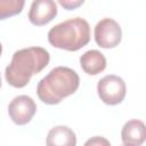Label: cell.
Here are the masks:
<instances>
[{"instance_id": "1", "label": "cell", "mask_w": 146, "mask_h": 146, "mask_svg": "<svg viewBox=\"0 0 146 146\" xmlns=\"http://www.w3.org/2000/svg\"><path fill=\"white\" fill-rule=\"evenodd\" d=\"M49 60L50 55L42 47L19 49L15 51L10 64L6 67V81L14 88H23L34 74L40 73L49 64Z\"/></svg>"}, {"instance_id": "2", "label": "cell", "mask_w": 146, "mask_h": 146, "mask_svg": "<svg viewBox=\"0 0 146 146\" xmlns=\"http://www.w3.org/2000/svg\"><path fill=\"white\" fill-rule=\"evenodd\" d=\"M79 86L80 78L74 70L66 66H57L38 82L36 94L42 103L55 105L73 95Z\"/></svg>"}, {"instance_id": "3", "label": "cell", "mask_w": 146, "mask_h": 146, "mask_svg": "<svg viewBox=\"0 0 146 146\" xmlns=\"http://www.w3.org/2000/svg\"><path fill=\"white\" fill-rule=\"evenodd\" d=\"M48 41L55 48L76 51L90 41L89 23L81 17L64 21L49 30Z\"/></svg>"}, {"instance_id": "4", "label": "cell", "mask_w": 146, "mask_h": 146, "mask_svg": "<svg viewBox=\"0 0 146 146\" xmlns=\"http://www.w3.org/2000/svg\"><path fill=\"white\" fill-rule=\"evenodd\" d=\"M125 83L122 78L110 74L98 81L97 92L99 98L107 105H117L125 97Z\"/></svg>"}, {"instance_id": "5", "label": "cell", "mask_w": 146, "mask_h": 146, "mask_svg": "<svg viewBox=\"0 0 146 146\" xmlns=\"http://www.w3.org/2000/svg\"><path fill=\"white\" fill-rule=\"evenodd\" d=\"M96 43L105 49L114 48L119 46L122 39V31L119 23L112 18L100 19L94 31Z\"/></svg>"}, {"instance_id": "6", "label": "cell", "mask_w": 146, "mask_h": 146, "mask_svg": "<svg viewBox=\"0 0 146 146\" xmlns=\"http://www.w3.org/2000/svg\"><path fill=\"white\" fill-rule=\"evenodd\" d=\"M36 112V104L26 95H19L15 97L8 106V114L14 123L17 125H24L29 123Z\"/></svg>"}, {"instance_id": "7", "label": "cell", "mask_w": 146, "mask_h": 146, "mask_svg": "<svg viewBox=\"0 0 146 146\" xmlns=\"http://www.w3.org/2000/svg\"><path fill=\"white\" fill-rule=\"evenodd\" d=\"M57 15V5L52 0H34L30 7L29 19L35 26L51 22Z\"/></svg>"}, {"instance_id": "8", "label": "cell", "mask_w": 146, "mask_h": 146, "mask_svg": "<svg viewBox=\"0 0 146 146\" xmlns=\"http://www.w3.org/2000/svg\"><path fill=\"white\" fill-rule=\"evenodd\" d=\"M145 124L140 120L128 121L121 130V139L125 146H141L145 141Z\"/></svg>"}, {"instance_id": "9", "label": "cell", "mask_w": 146, "mask_h": 146, "mask_svg": "<svg viewBox=\"0 0 146 146\" xmlns=\"http://www.w3.org/2000/svg\"><path fill=\"white\" fill-rule=\"evenodd\" d=\"M80 65L87 74L97 75L106 68V58L99 50L91 49L80 57Z\"/></svg>"}, {"instance_id": "10", "label": "cell", "mask_w": 146, "mask_h": 146, "mask_svg": "<svg viewBox=\"0 0 146 146\" xmlns=\"http://www.w3.org/2000/svg\"><path fill=\"white\" fill-rule=\"evenodd\" d=\"M76 137L74 131L66 125H57L49 130L47 146H75Z\"/></svg>"}, {"instance_id": "11", "label": "cell", "mask_w": 146, "mask_h": 146, "mask_svg": "<svg viewBox=\"0 0 146 146\" xmlns=\"http://www.w3.org/2000/svg\"><path fill=\"white\" fill-rule=\"evenodd\" d=\"M24 5L23 0H0V21L19 14Z\"/></svg>"}, {"instance_id": "12", "label": "cell", "mask_w": 146, "mask_h": 146, "mask_svg": "<svg viewBox=\"0 0 146 146\" xmlns=\"http://www.w3.org/2000/svg\"><path fill=\"white\" fill-rule=\"evenodd\" d=\"M83 146H111V144L106 138L100 137V136H95V137L89 138L84 143Z\"/></svg>"}, {"instance_id": "13", "label": "cell", "mask_w": 146, "mask_h": 146, "mask_svg": "<svg viewBox=\"0 0 146 146\" xmlns=\"http://www.w3.org/2000/svg\"><path fill=\"white\" fill-rule=\"evenodd\" d=\"M83 0H59V5L63 6L65 9L67 10H73L78 7H80L81 5H83Z\"/></svg>"}, {"instance_id": "14", "label": "cell", "mask_w": 146, "mask_h": 146, "mask_svg": "<svg viewBox=\"0 0 146 146\" xmlns=\"http://www.w3.org/2000/svg\"><path fill=\"white\" fill-rule=\"evenodd\" d=\"M1 54H2V46H1V43H0V56H1Z\"/></svg>"}, {"instance_id": "15", "label": "cell", "mask_w": 146, "mask_h": 146, "mask_svg": "<svg viewBox=\"0 0 146 146\" xmlns=\"http://www.w3.org/2000/svg\"><path fill=\"white\" fill-rule=\"evenodd\" d=\"M0 88H1V76H0Z\"/></svg>"}, {"instance_id": "16", "label": "cell", "mask_w": 146, "mask_h": 146, "mask_svg": "<svg viewBox=\"0 0 146 146\" xmlns=\"http://www.w3.org/2000/svg\"><path fill=\"white\" fill-rule=\"evenodd\" d=\"M122 146H125V145H122Z\"/></svg>"}]
</instances>
